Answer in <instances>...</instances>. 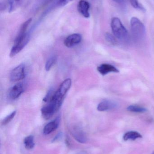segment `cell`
<instances>
[{"instance_id":"6da1fadb","label":"cell","mask_w":154,"mask_h":154,"mask_svg":"<svg viewBox=\"0 0 154 154\" xmlns=\"http://www.w3.org/2000/svg\"><path fill=\"white\" fill-rule=\"evenodd\" d=\"M131 31L134 40L137 42H141L146 36V28L143 23L137 17H132L130 21Z\"/></svg>"},{"instance_id":"7a4b0ae2","label":"cell","mask_w":154,"mask_h":154,"mask_svg":"<svg viewBox=\"0 0 154 154\" xmlns=\"http://www.w3.org/2000/svg\"><path fill=\"white\" fill-rule=\"evenodd\" d=\"M111 26L113 33L117 38L124 42L128 40V32L118 18L115 17L112 19Z\"/></svg>"},{"instance_id":"3957f363","label":"cell","mask_w":154,"mask_h":154,"mask_svg":"<svg viewBox=\"0 0 154 154\" xmlns=\"http://www.w3.org/2000/svg\"><path fill=\"white\" fill-rule=\"evenodd\" d=\"M71 80L70 79H67L61 84L58 89L55 91L52 99L58 103L62 105L65 95L70 88Z\"/></svg>"},{"instance_id":"277c9868","label":"cell","mask_w":154,"mask_h":154,"mask_svg":"<svg viewBox=\"0 0 154 154\" xmlns=\"http://www.w3.org/2000/svg\"><path fill=\"white\" fill-rule=\"evenodd\" d=\"M61 106L55 100H51L49 103L41 109L42 117L45 120H48L59 110Z\"/></svg>"},{"instance_id":"5b68a950","label":"cell","mask_w":154,"mask_h":154,"mask_svg":"<svg viewBox=\"0 0 154 154\" xmlns=\"http://www.w3.org/2000/svg\"><path fill=\"white\" fill-rule=\"evenodd\" d=\"M30 39V34L27 32L25 35L20 38L14 40V45L11 50L10 57H12L19 53L28 44Z\"/></svg>"},{"instance_id":"8992f818","label":"cell","mask_w":154,"mask_h":154,"mask_svg":"<svg viewBox=\"0 0 154 154\" xmlns=\"http://www.w3.org/2000/svg\"><path fill=\"white\" fill-rule=\"evenodd\" d=\"M25 76V66L21 64L12 70L10 74V80L12 82L18 81L23 79Z\"/></svg>"},{"instance_id":"52a82bcc","label":"cell","mask_w":154,"mask_h":154,"mask_svg":"<svg viewBox=\"0 0 154 154\" xmlns=\"http://www.w3.org/2000/svg\"><path fill=\"white\" fill-rule=\"evenodd\" d=\"M82 37L79 33H74L68 36L64 41V44L68 48H71L80 43Z\"/></svg>"},{"instance_id":"ba28073f","label":"cell","mask_w":154,"mask_h":154,"mask_svg":"<svg viewBox=\"0 0 154 154\" xmlns=\"http://www.w3.org/2000/svg\"><path fill=\"white\" fill-rule=\"evenodd\" d=\"M24 90L23 83L22 82L17 83L11 89L9 92V97L11 100L16 99L21 95L22 93L24 91Z\"/></svg>"},{"instance_id":"9c48e42d","label":"cell","mask_w":154,"mask_h":154,"mask_svg":"<svg viewBox=\"0 0 154 154\" xmlns=\"http://www.w3.org/2000/svg\"><path fill=\"white\" fill-rule=\"evenodd\" d=\"M90 5L86 0H80L77 5V10L84 17L89 18L90 16L89 10Z\"/></svg>"},{"instance_id":"30bf717a","label":"cell","mask_w":154,"mask_h":154,"mask_svg":"<svg viewBox=\"0 0 154 154\" xmlns=\"http://www.w3.org/2000/svg\"><path fill=\"white\" fill-rule=\"evenodd\" d=\"M117 107L118 104L115 101L105 100L99 104L97 109L99 111H105L115 109Z\"/></svg>"},{"instance_id":"8fae6325","label":"cell","mask_w":154,"mask_h":154,"mask_svg":"<svg viewBox=\"0 0 154 154\" xmlns=\"http://www.w3.org/2000/svg\"><path fill=\"white\" fill-rule=\"evenodd\" d=\"M97 70L101 75H105L109 73H119V70L115 67L108 64H103L97 67Z\"/></svg>"},{"instance_id":"7c38bea8","label":"cell","mask_w":154,"mask_h":154,"mask_svg":"<svg viewBox=\"0 0 154 154\" xmlns=\"http://www.w3.org/2000/svg\"><path fill=\"white\" fill-rule=\"evenodd\" d=\"M59 120V118H58L54 121L47 124L43 128V134L45 135H48L55 131L58 126Z\"/></svg>"},{"instance_id":"4fadbf2b","label":"cell","mask_w":154,"mask_h":154,"mask_svg":"<svg viewBox=\"0 0 154 154\" xmlns=\"http://www.w3.org/2000/svg\"><path fill=\"white\" fill-rule=\"evenodd\" d=\"M72 134L73 137L79 143H85L87 141L86 135L82 131L79 129H74L72 132Z\"/></svg>"},{"instance_id":"5bb4252c","label":"cell","mask_w":154,"mask_h":154,"mask_svg":"<svg viewBox=\"0 0 154 154\" xmlns=\"http://www.w3.org/2000/svg\"><path fill=\"white\" fill-rule=\"evenodd\" d=\"M32 21L31 18L28 19V20L24 22L21 25L20 28V30H19V33L17 35V37L15 38V40L19 39L23 37L24 35L26 34L27 32V29L29 27V25L30 24Z\"/></svg>"},{"instance_id":"9a60e30c","label":"cell","mask_w":154,"mask_h":154,"mask_svg":"<svg viewBox=\"0 0 154 154\" xmlns=\"http://www.w3.org/2000/svg\"><path fill=\"white\" fill-rule=\"evenodd\" d=\"M142 135L137 131H129L124 134L123 136V139L125 141L128 140L134 141L138 138H142Z\"/></svg>"},{"instance_id":"2e32d148","label":"cell","mask_w":154,"mask_h":154,"mask_svg":"<svg viewBox=\"0 0 154 154\" xmlns=\"http://www.w3.org/2000/svg\"><path fill=\"white\" fill-rule=\"evenodd\" d=\"M127 110L133 113H143L147 111V109L143 107L137 105H130L127 107Z\"/></svg>"},{"instance_id":"e0dca14e","label":"cell","mask_w":154,"mask_h":154,"mask_svg":"<svg viewBox=\"0 0 154 154\" xmlns=\"http://www.w3.org/2000/svg\"><path fill=\"white\" fill-rule=\"evenodd\" d=\"M25 147L28 150H30L34 146V137L32 135L29 136L25 137L24 140Z\"/></svg>"},{"instance_id":"ac0fdd59","label":"cell","mask_w":154,"mask_h":154,"mask_svg":"<svg viewBox=\"0 0 154 154\" xmlns=\"http://www.w3.org/2000/svg\"><path fill=\"white\" fill-rule=\"evenodd\" d=\"M57 58L56 56H53L48 59L45 65V69L46 71H49L51 69L53 66V65L57 61Z\"/></svg>"},{"instance_id":"d6986e66","label":"cell","mask_w":154,"mask_h":154,"mask_svg":"<svg viewBox=\"0 0 154 154\" xmlns=\"http://www.w3.org/2000/svg\"><path fill=\"white\" fill-rule=\"evenodd\" d=\"M131 5L135 8L138 10L142 11H145L146 9L141 4L138 2V0H129Z\"/></svg>"},{"instance_id":"ffe728a7","label":"cell","mask_w":154,"mask_h":154,"mask_svg":"<svg viewBox=\"0 0 154 154\" xmlns=\"http://www.w3.org/2000/svg\"><path fill=\"white\" fill-rule=\"evenodd\" d=\"M105 38L106 40L110 44H113V45H115L117 44V41L115 38L110 33H108V32L106 33L105 34Z\"/></svg>"},{"instance_id":"44dd1931","label":"cell","mask_w":154,"mask_h":154,"mask_svg":"<svg viewBox=\"0 0 154 154\" xmlns=\"http://www.w3.org/2000/svg\"><path fill=\"white\" fill-rule=\"evenodd\" d=\"M16 113V111H14L13 112H12L11 114H10L9 116H6L2 121V125H7L10 121H11L12 119L15 116Z\"/></svg>"},{"instance_id":"7402d4cb","label":"cell","mask_w":154,"mask_h":154,"mask_svg":"<svg viewBox=\"0 0 154 154\" xmlns=\"http://www.w3.org/2000/svg\"><path fill=\"white\" fill-rule=\"evenodd\" d=\"M54 93H55V92H53V91L52 90V89L48 91L46 96L43 98V101L45 102H49L50 100L52 99V97H53Z\"/></svg>"},{"instance_id":"603a6c76","label":"cell","mask_w":154,"mask_h":154,"mask_svg":"<svg viewBox=\"0 0 154 154\" xmlns=\"http://www.w3.org/2000/svg\"><path fill=\"white\" fill-rule=\"evenodd\" d=\"M73 0H59L58 2V5L60 6H63L68 4Z\"/></svg>"},{"instance_id":"cb8c5ba5","label":"cell","mask_w":154,"mask_h":154,"mask_svg":"<svg viewBox=\"0 0 154 154\" xmlns=\"http://www.w3.org/2000/svg\"><path fill=\"white\" fill-rule=\"evenodd\" d=\"M62 137V134H58L57 136L55 137L54 139H53V141L54 142H56V141H59V140L61 139Z\"/></svg>"},{"instance_id":"d4e9b609","label":"cell","mask_w":154,"mask_h":154,"mask_svg":"<svg viewBox=\"0 0 154 154\" xmlns=\"http://www.w3.org/2000/svg\"><path fill=\"white\" fill-rule=\"evenodd\" d=\"M113 1H115V2L117 3L121 4L124 2V0H113Z\"/></svg>"},{"instance_id":"484cf974","label":"cell","mask_w":154,"mask_h":154,"mask_svg":"<svg viewBox=\"0 0 154 154\" xmlns=\"http://www.w3.org/2000/svg\"><path fill=\"white\" fill-rule=\"evenodd\" d=\"M14 1H15V4H16V5L18 6V5H19L20 4L22 0H14Z\"/></svg>"},{"instance_id":"4316f807","label":"cell","mask_w":154,"mask_h":154,"mask_svg":"<svg viewBox=\"0 0 154 154\" xmlns=\"http://www.w3.org/2000/svg\"><path fill=\"white\" fill-rule=\"evenodd\" d=\"M79 154H84V152H82V154L80 153Z\"/></svg>"},{"instance_id":"83f0119b","label":"cell","mask_w":154,"mask_h":154,"mask_svg":"<svg viewBox=\"0 0 154 154\" xmlns=\"http://www.w3.org/2000/svg\"><path fill=\"white\" fill-rule=\"evenodd\" d=\"M152 154H154V152H153V153H152Z\"/></svg>"}]
</instances>
